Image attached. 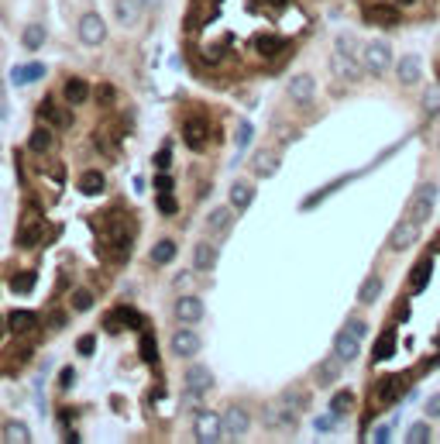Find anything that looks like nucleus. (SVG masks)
Listing matches in <instances>:
<instances>
[{
	"instance_id": "22",
	"label": "nucleus",
	"mask_w": 440,
	"mask_h": 444,
	"mask_svg": "<svg viewBox=\"0 0 440 444\" xmlns=\"http://www.w3.org/2000/svg\"><path fill=\"white\" fill-rule=\"evenodd\" d=\"M62 97H66V104H73V107H83V104L90 100V83L80 80V76L66 80V86H62Z\"/></svg>"
},
{
	"instance_id": "20",
	"label": "nucleus",
	"mask_w": 440,
	"mask_h": 444,
	"mask_svg": "<svg viewBox=\"0 0 440 444\" xmlns=\"http://www.w3.org/2000/svg\"><path fill=\"white\" fill-rule=\"evenodd\" d=\"M213 265H217V244H210V242L193 244V269L197 272H210Z\"/></svg>"
},
{
	"instance_id": "40",
	"label": "nucleus",
	"mask_w": 440,
	"mask_h": 444,
	"mask_svg": "<svg viewBox=\"0 0 440 444\" xmlns=\"http://www.w3.org/2000/svg\"><path fill=\"white\" fill-rule=\"evenodd\" d=\"M406 441H409V444H427V441H430V424H427V420L413 424V427L406 431Z\"/></svg>"
},
{
	"instance_id": "45",
	"label": "nucleus",
	"mask_w": 440,
	"mask_h": 444,
	"mask_svg": "<svg viewBox=\"0 0 440 444\" xmlns=\"http://www.w3.org/2000/svg\"><path fill=\"white\" fill-rule=\"evenodd\" d=\"M159 210L162 214H169V217L179 210V203H176V197H172V190H159Z\"/></svg>"
},
{
	"instance_id": "58",
	"label": "nucleus",
	"mask_w": 440,
	"mask_h": 444,
	"mask_svg": "<svg viewBox=\"0 0 440 444\" xmlns=\"http://www.w3.org/2000/svg\"><path fill=\"white\" fill-rule=\"evenodd\" d=\"M399 4H416V0H399Z\"/></svg>"
},
{
	"instance_id": "42",
	"label": "nucleus",
	"mask_w": 440,
	"mask_h": 444,
	"mask_svg": "<svg viewBox=\"0 0 440 444\" xmlns=\"http://www.w3.org/2000/svg\"><path fill=\"white\" fill-rule=\"evenodd\" d=\"M73 310H76V314L93 310V293H90V289H73Z\"/></svg>"
},
{
	"instance_id": "3",
	"label": "nucleus",
	"mask_w": 440,
	"mask_h": 444,
	"mask_svg": "<svg viewBox=\"0 0 440 444\" xmlns=\"http://www.w3.org/2000/svg\"><path fill=\"white\" fill-rule=\"evenodd\" d=\"M361 59H364V69H368L371 76H382V73L392 66V48H389L385 41H371V45L361 48Z\"/></svg>"
},
{
	"instance_id": "41",
	"label": "nucleus",
	"mask_w": 440,
	"mask_h": 444,
	"mask_svg": "<svg viewBox=\"0 0 440 444\" xmlns=\"http://www.w3.org/2000/svg\"><path fill=\"white\" fill-rule=\"evenodd\" d=\"M141 359H145L148 365H155V362H159V348H155V338H152L148 331L141 334Z\"/></svg>"
},
{
	"instance_id": "34",
	"label": "nucleus",
	"mask_w": 440,
	"mask_h": 444,
	"mask_svg": "<svg viewBox=\"0 0 440 444\" xmlns=\"http://www.w3.org/2000/svg\"><path fill=\"white\" fill-rule=\"evenodd\" d=\"M176 251H179V244L172 242V238H162V242H155V248H152V262H155V265H169V262L176 258Z\"/></svg>"
},
{
	"instance_id": "29",
	"label": "nucleus",
	"mask_w": 440,
	"mask_h": 444,
	"mask_svg": "<svg viewBox=\"0 0 440 444\" xmlns=\"http://www.w3.org/2000/svg\"><path fill=\"white\" fill-rule=\"evenodd\" d=\"M234 224V207H217V210H210V217H206V228L210 231H227Z\"/></svg>"
},
{
	"instance_id": "1",
	"label": "nucleus",
	"mask_w": 440,
	"mask_h": 444,
	"mask_svg": "<svg viewBox=\"0 0 440 444\" xmlns=\"http://www.w3.org/2000/svg\"><path fill=\"white\" fill-rule=\"evenodd\" d=\"M193 434H197V441L200 444L224 441V438H227V431H224V417L213 413V410H200V413L193 417Z\"/></svg>"
},
{
	"instance_id": "52",
	"label": "nucleus",
	"mask_w": 440,
	"mask_h": 444,
	"mask_svg": "<svg viewBox=\"0 0 440 444\" xmlns=\"http://www.w3.org/2000/svg\"><path fill=\"white\" fill-rule=\"evenodd\" d=\"M73 379H76V372H73V368H62V375H59V386H62V389H69V386H73Z\"/></svg>"
},
{
	"instance_id": "51",
	"label": "nucleus",
	"mask_w": 440,
	"mask_h": 444,
	"mask_svg": "<svg viewBox=\"0 0 440 444\" xmlns=\"http://www.w3.org/2000/svg\"><path fill=\"white\" fill-rule=\"evenodd\" d=\"M344 327H348L351 334H358V338H364V334H368V324H364V321H348Z\"/></svg>"
},
{
	"instance_id": "14",
	"label": "nucleus",
	"mask_w": 440,
	"mask_h": 444,
	"mask_svg": "<svg viewBox=\"0 0 440 444\" xmlns=\"http://www.w3.org/2000/svg\"><path fill=\"white\" fill-rule=\"evenodd\" d=\"M176 317H179V324H200L203 321V300L193 296V293H183V296L176 300Z\"/></svg>"
},
{
	"instance_id": "19",
	"label": "nucleus",
	"mask_w": 440,
	"mask_h": 444,
	"mask_svg": "<svg viewBox=\"0 0 440 444\" xmlns=\"http://www.w3.org/2000/svg\"><path fill=\"white\" fill-rule=\"evenodd\" d=\"M420 69H423L420 55H402L399 66H396V76H399L402 86H416L420 83Z\"/></svg>"
},
{
	"instance_id": "49",
	"label": "nucleus",
	"mask_w": 440,
	"mask_h": 444,
	"mask_svg": "<svg viewBox=\"0 0 440 444\" xmlns=\"http://www.w3.org/2000/svg\"><path fill=\"white\" fill-rule=\"evenodd\" d=\"M423 410H427V417H430V420H437V417H440V393H434V396L427 400Z\"/></svg>"
},
{
	"instance_id": "15",
	"label": "nucleus",
	"mask_w": 440,
	"mask_h": 444,
	"mask_svg": "<svg viewBox=\"0 0 440 444\" xmlns=\"http://www.w3.org/2000/svg\"><path fill=\"white\" fill-rule=\"evenodd\" d=\"M186 386H190V393L193 396H203V393H210L213 389V372L206 368V365H190L186 368Z\"/></svg>"
},
{
	"instance_id": "28",
	"label": "nucleus",
	"mask_w": 440,
	"mask_h": 444,
	"mask_svg": "<svg viewBox=\"0 0 440 444\" xmlns=\"http://www.w3.org/2000/svg\"><path fill=\"white\" fill-rule=\"evenodd\" d=\"M255 203V186L251 183H234L231 186V207L234 210H248Z\"/></svg>"
},
{
	"instance_id": "35",
	"label": "nucleus",
	"mask_w": 440,
	"mask_h": 444,
	"mask_svg": "<svg viewBox=\"0 0 440 444\" xmlns=\"http://www.w3.org/2000/svg\"><path fill=\"white\" fill-rule=\"evenodd\" d=\"M45 35H48V32H45V25H28V28H24V35H21V41H24V48H28V52H38L41 45H45Z\"/></svg>"
},
{
	"instance_id": "43",
	"label": "nucleus",
	"mask_w": 440,
	"mask_h": 444,
	"mask_svg": "<svg viewBox=\"0 0 440 444\" xmlns=\"http://www.w3.org/2000/svg\"><path fill=\"white\" fill-rule=\"evenodd\" d=\"M279 400H282L285 406H292V410H299V413L306 410V393H303V389H285Z\"/></svg>"
},
{
	"instance_id": "21",
	"label": "nucleus",
	"mask_w": 440,
	"mask_h": 444,
	"mask_svg": "<svg viewBox=\"0 0 440 444\" xmlns=\"http://www.w3.org/2000/svg\"><path fill=\"white\" fill-rule=\"evenodd\" d=\"M120 324H127V327H134V331H138V324H141V317H138V314H134L131 307H118L114 314H107V317H104V327H107L111 334H118V331H124Z\"/></svg>"
},
{
	"instance_id": "55",
	"label": "nucleus",
	"mask_w": 440,
	"mask_h": 444,
	"mask_svg": "<svg viewBox=\"0 0 440 444\" xmlns=\"http://www.w3.org/2000/svg\"><path fill=\"white\" fill-rule=\"evenodd\" d=\"M7 331H10V327H7V317H3V321H0V338H3Z\"/></svg>"
},
{
	"instance_id": "5",
	"label": "nucleus",
	"mask_w": 440,
	"mask_h": 444,
	"mask_svg": "<svg viewBox=\"0 0 440 444\" xmlns=\"http://www.w3.org/2000/svg\"><path fill=\"white\" fill-rule=\"evenodd\" d=\"M402 389H406V375H385V379H378V382H375L371 403H375V406L396 403V400L402 396Z\"/></svg>"
},
{
	"instance_id": "48",
	"label": "nucleus",
	"mask_w": 440,
	"mask_h": 444,
	"mask_svg": "<svg viewBox=\"0 0 440 444\" xmlns=\"http://www.w3.org/2000/svg\"><path fill=\"white\" fill-rule=\"evenodd\" d=\"M169 165H172V152H169V145L159 148V155H155V169H165L169 172Z\"/></svg>"
},
{
	"instance_id": "56",
	"label": "nucleus",
	"mask_w": 440,
	"mask_h": 444,
	"mask_svg": "<svg viewBox=\"0 0 440 444\" xmlns=\"http://www.w3.org/2000/svg\"><path fill=\"white\" fill-rule=\"evenodd\" d=\"M141 4H145L148 11H152V7H159V0H141Z\"/></svg>"
},
{
	"instance_id": "27",
	"label": "nucleus",
	"mask_w": 440,
	"mask_h": 444,
	"mask_svg": "<svg viewBox=\"0 0 440 444\" xmlns=\"http://www.w3.org/2000/svg\"><path fill=\"white\" fill-rule=\"evenodd\" d=\"M52 145H55L52 127H35V131H31V138H28V152H35V155H45Z\"/></svg>"
},
{
	"instance_id": "17",
	"label": "nucleus",
	"mask_w": 440,
	"mask_h": 444,
	"mask_svg": "<svg viewBox=\"0 0 440 444\" xmlns=\"http://www.w3.org/2000/svg\"><path fill=\"white\" fill-rule=\"evenodd\" d=\"M141 11H145L141 0H114V14H118V21L124 28H134L141 21Z\"/></svg>"
},
{
	"instance_id": "46",
	"label": "nucleus",
	"mask_w": 440,
	"mask_h": 444,
	"mask_svg": "<svg viewBox=\"0 0 440 444\" xmlns=\"http://www.w3.org/2000/svg\"><path fill=\"white\" fill-rule=\"evenodd\" d=\"M114 97H118V90H114V86H111V83H104V86H100V90H97V100H100V104H104V107H107V104H114Z\"/></svg>"
},
{
	"instance_id": "13",
	"label": "nucleus",
	"mask_w": 440,
	"mask_h": 444,
	"mask_svg": "<svg viewBox=\"0 0 440 444\" xmlns=\"http://www.w3.org/2000/svg\"><path fill=\"white\" fill-rule=\"evenodd\" d=\"M364 21H368V25H378V28H396V25H402L399 11L389 7V4H371V7H364Z\"/></svg>"
},
{
	"instance_id": "2",
	"label": "nucleus",
	"mask_w": 440,
	"mask_h": 444,
	"mask_svg": "<svg viewBox=\"0 0 440 444\" xmlns=\"http://www.w3.org/2000/svg\"><path fill=\"white\" fill-rule=\"evenodd\" d=\"M434 203H437V186H434V183H423V186L413 193L409 207H406V217H409V221H416V224H423V221L430 217Z\"/></svg>"
},
{
	"instance_id": "44",
	"label": "nucleus",
	"mask_w": 440,
	"mask_h": 444,
	"mask_svg": "<svg viewBox=\"0 0 440 444\" xmlns=\"http://www.w3.org/2000/svg\"><path fill=\"white\" fill-rule=\"evenodd\" d=\"M10 289H14V293H28V289H35V272H17V276L10 279Z\"/></svg>"
},
{
	"instance_id": "47",
	"label": "nucleus",
	"mask_w": 440,
	"mask_h": 444,
	"mask_svg": "<svg viewBox=\"0 0 440 444\" xmlns=\"http://www.w3.org/2000/svg\"><path fill=\"white\" fill-rule=\"evenodd\" d=\"M93 348H97V338L93 334H83L80 341H76V352L80 355H93Z\"/></svg>"
},
{
	"instance_id": "24",
	"label": "nucleus",
	"mask_w": 440,
	"mask_h": 444,
	"mask_svg": "<svg viewBox=\"0 0 440 444\" xmlns=\"http://www.w3.org/2000/svg\"><path fill=\"white\" fill-rule=\"evenodd\" d=\"M251 45H255V52H258L262 59H279L282 52H285V41L276 39V35H258Z\"/></svg>"
},
{
	"instance_id": "16",
	"label": "nucleus",
	"mask_w": 440,
	"mask_h": 444,
	"mask_svg": "<svg viewBox=\"0 0 440 444\" xmlns=\"http://www.w3.org/2000/svg\"><path fill=\"white\" fill-rule=\"evenodd\" d=\"M313 93H317V80H313V76L299 73V76L289 80V100H296V104H310Z\"/></svg>"
},
{
	"instance_id": "50",
	"label": "nucleus",
	"mask_w": 440,
	"mask_h": 444,
	"mask_svg": "<svg viewBox=\"0 0 440 444\" xmlns=\"http://www.w3.org/2000/svg\"><path fill=\"white\" fill-rule=\"evenodd\" d=\"M251 134H255V127H251V124L244 121V124H241V127H238V145H241V148H244V145L251 141Z\"/></svg>"
},
{
	"instance_id": "4",
	"label": "nucleus",
	"mask_w": 440,
	"mask_h": 444,
	"mask_svg": "<svg viewBox=\"0 0 440 444\" xmlns=\"http://www.w3.org/2000/svg\"><path fill=\"white\" fill-rule=\"evenodd\" d=\"M183 141L193 148V152H203L206 148V141H210V124L203 114H190L186 121H183Z\"/></svg>"
},
{
	"instance_id": "23",
	"label": "nucleus",
	"mask_w": 440,
	"mask_h": 444,
	"mask_svg": "<svg viewBox=\"0 0 440 444\" xmlns=\"http://www.w3.org/2000/svg\"><path fill=\"white\" fill-rule=\"evenodd\" d=\"M251 169H255L258 179H272V176L279 172V155H276V152H258L255 162H251Z\"/></svg>"
},
{
	"instance_id": "8",
	"label": "nucleus",
	"mask_w": 440,
	"mask_h": 444,
	"mask_svg": "<svg viewBox=\"0 0 440 444\" xmlns=\"http://www.w3.org/2000/svg\"><path fill=\"white\" fill-rule=\"evenodd\" d=\"M251 427V417L244 406H227L224 410V431H227V441H241Z\"/></svg>"
},
{
	"instance_id": "39",
	"label": "nucleus",
	"mask_w": 440,
	"mask_h": 444,
	"mask_svg": "<svg viewBox=\"0 0 440 444\" xmlns=\"http://www.w3.org/2000/svg\"><path fill=\"white\" fill-rule=\"evenodd\" d=\"M423 111H427V118H437V114H440V83H430V86H427Z\"/></svg>"
},
{
	"instance_id": "25",
	"label": "nucleus",
	"mask_w": 440,
	"mask_h": 444,
	"mask_svg": "<svg viewBox=\"0 0 440 444\" xmlns=\"http://www.w3.org/2000/svg\"><path fill=\"white\" fill-rule=\"evenodd\" d=\"M341 359L337 355H330V359H323L320 365H317V386H334L337 379H341Z\"/></svg>"
},
{
	"instance_id": "11",
	"label": "nucleus",
	"mask_w": 440,
	"mask_h": 444,
	"mask_svg": "<svg viewBox=\"0 0 440 444\" xmlns=\"http://www.w3.org/2000/svg\"><path fill=\"white\" fill-rule=\"evenodd\" d=\"M104 39H107V25H104V18H100L97 11L83 14L80 18V41L83 45H100Z\"/></svg>"
},
{
	"instance_id": "54",
	"label": "nucleus",
	"mask_w": 440,
	"mask_h": 444,
	"mask_svg": "<svg viewBox=\"0 0 440 444\" xmlns=\"http://www.w3.org/2000/svg\"><path fill=\"white\" fill-rule=\"evenodd\" d=\"M155 186H159V190H172V179H169V176H159Z\"/></svg>"
},
{
	"instance_id": "12",
	"label": "nucleus",
	"mask_w": 440,
	"mask_h": 444,
	"mask_svg": "<svg viewBox=\"0 0 440 444\" xmlns=\"http://www.w3.org/2000/svg\"><path fill=\"white\" fill-rule=\"evenodd\" d=\"M334 355H337L344 365H351L361 355V338H358V334H351L348 327H344V331H337V338H334Z\"/></svg>"
},
{
	"instance_id": "36",
	"label": "nucleus",
	"mask_w": 440,
	"mask_h": 444,
	"mask_svg": "<svg viewBox=\"0 0 440 444\" xmlns=\"http://www.w3.org/2000/svg\"><path fill=\"white\" fill-rule=\"evenodd\" d=\"M392 348H396V331H385L382 338H378V345H375V362H385V359H392Z\"/></svg>"
},
{
	"instance_id": "31",
	"label": "nucleus",
	"mask_w": 440,
	"mask_h": 444,
	"mask_svg": "<svg viewBox=\"0 0 440 444\" xmlns=\"http://www.w3.org/2000/svg\"><path fill=\"white\" fill-rule=\"evenodd\" d=\"M41 118H45L48 124H55V127H69V124H73V114H69V111H62V107H55L52 100H45V104H41Z\"/></svg>"
},
{
	"instance_id": "37",
	"label": "nucleus",
	"mask_w": 440,
	"mask_h": 444,
	"mask_svg": "<svg viewBox=\"0 0 440 444\" xmlns=\"http://www.w3.org/2000/svg\"><path fill=\"white\" fill-rule=\"evenodd\" d=\"M45 76V66L41 62H28V66H17L14 69V83H35Z\"/></svg>"
},
{
	"instance_id": "30",
	"label": "nucleus",
	"mask_w": 440,
	"mask_h": 444,
	"mask_svg": "<svg viewBox=\"0 0 440 444\" xmlns=\"http://www.w3.org/2000/svg\"><path fill=\"white\" fill-rule=\"evenodd\" d=\"M430 272H434V265H430L427 258L416 262V265H413V276H409V289H413V293H423V289L430 286Z\"/></svg>"
},
{
	"instance_id": "9",
	"label": "nucleus",
	"mask_w": 440,
	"mask_h": 444,
	"mask_svg": "<svg viewBox=\"0 0 440 444\" xmlns=\"http://www.w3.org/2000/svg\"><path fill=\"white\" fill-rule=\"evenodd\" d=\"M330 69H334L341 80H351V83L361 80V73H364V66L358 62V55H351V52H341V48L330 55Z\"/></svg>"
},
{
	"instance_id": "53",
	"label": "nucleus",
	"mask_w": 440,
	"mask_h": 444,
	"mask_svg": "<svg viewBox=\"0 0 440 444\" xmlns=\"http://www.w3.org/2000/svg\"><path fill=\"white\" fill-rule=\"evenodd\" d=\"M371 441H378V444L392 441V431H389V427H378V431H375V434H371Z\"/></svg>"
},
{
	"instance_id": "26",
	"label": "nucleus",
	"mask_w": 440,
	"mask_h": 444,
	"mask_svg": "<svg viewBox=\"0 0 440 444\" xmlns=\"http://www.w3.org/2000/svg\"><path fill=\"white\" fill-rule=\"evenodd\" d=\"M382 289H385V283H382V276L378 272H371L364 283H361V289H358V303H364V307H371L378 296H382Z\"/></svg>"
},
{
	"instance_id": "10",
	"label": "nucleus",
	"mask_w": 440,
	"mask_h": 444,
	"mask_svg": "<svg viewBox=\"0 0 440 444\" xmlns=\"http://www.w3.org/2000/svg\"><path fill=\"white\" fill-rule=\"evenodd\" d=\"M265 424L276 427V431H292L299 424V410H292V406H285L279 400V403H272L265 410Z\"/></svg>"
},
{
	"instance_id": "38",
	"label": "nucleus",
	"mask_w": 440,
	"mask_h": 444,
	"mask_svg": "<svg viewBox=\"0 0 440 444\" xmlns=\"http://www.w3.org/2000/svg\"><path fill=\"white\" fill-rule=\"evenodd\" d=\"M351 406H355V393H348V389H344V393H334V400H330V413H334V417H348V410H351Z\"/></svg>"
},
{
	"instance_id": "33",
	"label": "nucleus",
	"mask_w": 440,
	"mask_h": 444,
	"mask_svg": "<svg viewBox=\"0 0 440 444\" xmlns=\"http://www.w3.org/2000/svg\"><path fill=\"white\" fill-rule=\"evenodd\" d=\"M104 186H107V179H104V172H83L80 176V190L86 193V197H100L104 193Z\"/></svg>"
},
{
	"instance_id": "57",
	"label": "nucleus",
	"mask_w": 440,
	"mask_h": 444,
	"mask_svg": "<svg viewBox=\"0 0 440 444\" xmlns=\"http://www.w3.org/2000/svg\"><path fill=\"white\" fill-rule=\"evenodd\" d=\"M269 4H276V7H279V4H285V0H269Z\"/></svg>"
},
{
	"instance_id": "6",
	"label": "nucleus",
	"mask_w": 440,
	"mask_h": 444,
	"mask_svg": "<svg viewBox=\"0 0 440 444\" xmlns=\"http://www.w3.org/2000/svg\"><path fill=\"white\" fill-rule=\"evenodd\" d=\"M416 242H420V224L409 221V217H402L399 224L392 228V235H389V251H406V248H413Z\"/></svg>"
},
{
	"instance_id": "7",
	"label": "nucleus",
	"mask_w": 440,
	"mask_h": 444,
	"mask_svg": "<svg viewBox=\"0 0 440 444\" xmlns=\"http://www.w3.org/2000/svg\"><path fill=\"white\" fill-rule=\"evenodd\" d=\"M197 352H200V334L193 331V324L179 327V331L172 334V355H176V359H193Z\"/></svg>"
},
{
	"instance_id": "18",
	"label": "nucleus",
	"mask_w": 440,
	"mask_h": 444,
	"mask_svg": "<svg viewBox=\"0 0 440 444\" xmlns=\"http://www.w3.org/2000/svg\"><path fill=\"white\" fill-rule=\"evenodd\" d=\"M7 327H10V334H35L38 314H31V310H10L7 314Z\"/></svg>"
},
{
	"instance_id": "32",
	"label": "nucleus",
	"mask_w": 440,
	"mask_h": 444,
	"mask_svg": "<svg viewBox=\"0 0 440 444\" xmlns=\"http://www.w3.org/2000/svg\"><path fill=\"white\" fill-rule=\"evenodd\" d=\"M31 441V431H28V424H21V420H10V424H3V444H28Z\"/></svg>"
}]
</instances>
